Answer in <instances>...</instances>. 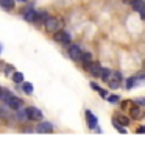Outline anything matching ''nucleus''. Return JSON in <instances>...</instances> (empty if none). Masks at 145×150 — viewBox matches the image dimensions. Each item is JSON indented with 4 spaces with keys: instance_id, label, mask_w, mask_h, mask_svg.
<instances>
[{
    "instance_id": "obj_21",
    "label": "nucleus",
    "mask_w": 145,
    "mask_h": 150,
    "mask_svg": "<svg viewBox=\"0 0 145 150\" xmlns=\"http://www.w3.org/2000/svg\"><path fill=\"white\" fill-rule=\"evenodd\" d=\"M119 100H120V97L115 96V94H114V96H108V102H109V103H117Z\"/></svg>"
},
{
    "instance_id": "obj_15",
    "label": "nucleus",
    "mask_w": 145,
    "mask_h": 150,
    "mask_svg": "<svg viewBox=\"0 0 145 150\" xmlns=\"http://www.w3.org/2000/svg\"><path fill=\"white\" fill-rule=\"evenodd\" d=\"M115 120L119 122V125H122V127H128L130 125V119L126 116H123V114H119Z\"/></svg>"
},
{
    "instance_id": "obj_3",
    "label": "nucleus",
    "mask_w": 145,
    "mask_h": 150,
    "mask_svg": "<svg viewBox=\"0 0 145 150\" xmlns=\"http://www.w3.org/2000/svg\"><path fill=\"white\" fill-rule=\"evenodd\" d=\"M44 25H45V30H47V31H51V33H55V31L61 30V25H63V22H61L58 17H53V16H50L49 19H47V22L44 23Z\"/></svg>"
},
{
    "instance_id": "obj_25",
    "label": "nucleus",
    "mask_w": 145,
    "mask_h": 150,
    "mask_svg": "<svg viewBox=\"0 0 145 150\" xmlns=\"http://www.w3.org/2000/svg\"><path fill=\"white\" fill-rule=\"evenodd\" d=\"M136 131H137V133H145V127H139Z\"/></svg>"
},
{
    "instance_id": "obj_9",
    "label": "nucleus",
    "mask_w": 145,
    "mask_h": 150,
    "mask_svg": "<svg viewBox=\"0 0 145 150\" xmlns=\"http://www.w3.org/2000/svg\"><path fill=\"white\" fill-rule=\"evenodd\" d=\"M50 17V14L47 11H36V19H34V23H37V25H44V23L47 22V19Z\"/></svg>"
},
{
    "instance_id": "obj_8",
    "label": "nucleus",
    "mask_w": 145,
    "mask_h": 150,
    "mask_svg": "<svg viewBox=\"0 0 145 150\" xmlns=\"http://www.w3.org/2000/svg\"><path fill=\"white\" fill-rule=\"evenodd\" d=\"M6 105L11 108V110H14V111H17V110H20V108L23 106V102L20 100L19 97H16V96H11L6 100Z\"/></svg>"
},
{
    "instance_id": "obj_5",
    "label": "nucleus",
    "mask_w": 145,
    "mask_h": 150,
    "mask_svg": "<svg viewBox=\"0 0 145 150\" xmlns=\"http://www.w3.org/2000/svg\"><path fill=\"white\" fill-rule=\"evenodd\" d=\"M67 53L69 56L72 58L73 61H81V56H83V50L81 47L77 45V44H70L69 49H67Z\"/></svg>"
},
{
    "instance_id": "obj_2",
    "label": "nucleus",
    "mask_w": 145,
    "mask_h": 150,
    "mask_svg": "<svg viewBox=\"0 0 145 150\" xmlns=\"http://www.w3.org/2000/svg\"><path fill=\"white\" fill-rule=\"evenodd\" d=\"M53 39L56 42H59V44L69 45L70 41H72V36H70V33H67L65 30H58V31L53 33Z\"/></svg>"
},
{
    "instance_id": "obj_29",
    "label": "nucleus",
    "mask_w": 145,
    "mask_h": 150,
    "mask_svg": "<svg viewBox=\"0 0 145 150\" xmlns=\"http://www.w3.org/2000/svg\"><path fill=\"white\" fill-rule=\"evenodd\" d=\"M17 2H23V3H25V2H27V0H17Z\"/></svg>"
},
{
    "instance_id": "obj_24",
    "label": "nucleus",
    "mask_w": 145,
    "mask_h": 150,
    "mask_svg": "<svg viewBox=\"0 0 145 150\" xmlns=\"http://www.w3.org/2000/svg\"><path fill=\"white\" fill-rule=\"evenodd\" d=\"M137 105H140V106H145V98H137Z\"/></svg>"
},
{
    "instance_id": "obj_22",
    "label": "nucleus",
    "mask_w": 145,
    "mask_h": 150,
    "mask_svg": "<svg viewBox=\"0 0 145 150\" xmlns=\"http://www.w3.org/2000/svg\"><path fill=\"white\" fill-rule=\"evenodd\" d=\"M0 117H2V119H6L8 117V112H6V108L5 106H0Z\"/></svg>"
},
{
    "instance_id": "obj_4",
    "label": "nucleus",
    "mask_w": 145,
    "mask_h": 150,
    "mask_svg": "<svg viewBox=\"0 0 145 150\" xmlns=\"http://www.w3.org/2000/svg\"><path fill=\"white\" fill-rule=\"evenodd\" d=\"M84 69H86L91 75H94V77H101V72L105 67H101V64L97 63V61H91L89 64L84 66Z\"/></svg>"
},
{
    "instance_id": "obj_19",
    "label": "nucleus",
    "mask_w": 145,
    "mask_h": 150,
    "mask_svg": "<svg viewBox=\"0 0 145 150\" xmlns=\"http://www.w3.org/2000/svg\"><path fill=\"white\" fill-rule=\"evenodd\" d=\"M22 91L30 96V94H33V84H31L30 81H23V83H22Z\"/></svg>"
},
{
    "instance_id": "obj_6",
    "label": "nucleus",
    "mask_w": 145,
    "mask_h": 150,
    "mask_svg": "<svg viewBox=\"0 0 145 150\" xmlns=\"http://www.w3.org/2000/svg\"><path fill=\"white\" fill-rule=\"evenodd\" d=\"M25 111H27V119H28V120L37 122V120L42 119V112H41L39 108H36V106H28V108H25Z\"/></svg>"
},
{
    "instance_id": "obj_1",
    "label": "nucleus",
    "mask_w": 145,
    "mask_h": 150,
    "mask_svg": "<svg viewBox=\"0 0 145 150\" xmlns=\"http://www.w3.org/2000/svg\"><path fill=\"white\" fill-rule=\"evenodd\" d=\"M122 74L120 72H115V70H111L109 75H108V78H106V83L109 84V88L112 89H117V88H120V84H122Z\"/></svg>"
},
{
    "instance_id": "obj_13",
    "label": "nucleus",
    "mask_w": 145,
    "mask_h": 150,
    "mask_svg": "<svg viewBox=\"0 0 145 150\" xmlns=\"http://www.w3.org/2000/svg\"><path fill=\"white\" fill-rule=\"evenodd\" d=\"M130 3H131V8H133L134 11H137V13H142L145 9V2L144 0H130Z\"/></svg>"
},
{
    "instance_id": "obj_27",
    "label": "nucleus",
    "mask_w": 145,
    "mask_h": 150,
    "mask_svg": "<svg viewBox=\"0 0 145 150\" xmlns=\"http://www.w3.org/2000/svg\"><path fill=\"white\" fill-rule=\"evenodd\" d=\"M2 94H3V88H0V98H2Z\"/></svg>"
},
{
    "instance_id": "obj_28",
    "label": "nucleus",
    "mask_w": 145,
    "mask_h": 150,
    "mask_svg": "<svg viewBox=\"0 0 145 150\" xmlns=\"http://www.w3.org/2000/svg\"><path fill=\"white\" fill-rule=\"evenodd\" d=\"M2 49H3V47H2V44H0V53H2Z\"/></svg>"
},
{
    "instance_id": "obj_26",
    "label": "nucleus",
    "mask_w": 145,
    "mask_h": 150,
    "mask_svg": "<svg viewBox=\"0 0 145 150\" xmlns=\"http://www.w3.org/2000/svg\"><path fill=\"white\" fill-rule=\"evenodd\" d=\"M139 16H140V17H142V19H144V21H145V9H144V11H142V13H139Z\"/></svg>"
},
{
    "instance_id": "obj_23",
    "label": "nucleus",
    "mask_w": 145,
    "mask_h": 150,
    "mask_svg": "<svg viewBox=\"0 0 145 150\" xmlns=\"http://www.w3.org/2000/svg\"><path fill=\"white\" fill-rule=\"evenodd\" d=\"M136 77H137L139 81H142V80H145V70L144 72H139V74H136Z\"/></svg>"
},
{
    "instance_id": "obj_12",
    "label": "nucleus",
    "mask_w": 145,
    "mask_h": 150,
    "mask_svg": "<svg viewBox=\"0 0 145 150\" xmlns=\"http://www.w3.org/2000/svg\"><path fill=\"white\" fill-rule=\"evenodd\" d=\"M23 14V19H25L27 22H31V23H34V19H36V9H31V8H28V9H23L22 11Z\"/></svg>"
},
{
    "instance_id": "obj_16",
    "label": "nucleus",
    "mask_w": 145,
    "mask_h": 150,
    "mask_svg": "<svg viewBox=\"0 0 145 150\" xmlns=\"http://www.w3.org/2000/svg\"><path fill=\"white\" fill-rule=\"evenodd\" d=\"M0 6L9 11V9L14 8V0H0Z\"/></svg>"
},
{
    "instance_id": "obj_7",
    "label": "nucleus",
    "mask_w": 145,
    "mask_h": 150,
    "mask_svg": "<svg viewBox=\"0 0 145 150\" xmlns=\"http://www.w3.org/2000/svg\"><path fill=\"white\" fill-rule=\"evenodd\" d=\"M130 114H131V119L140 120L142 117H145V111H144L142 106L136 103V105H131V108H130Z\"/></svg>"
},
{
    "instance_id": "obj_11",
    "label": "nucleus",
    "mask_w": 145,
    "mask_h": 150,
    "mask_svg": "<svg viewBox=\"0 0 145 150\" xmlns=\"http://www.w3.org/2000/svg\"><path fill=\"white\" fill-rule=\"evenodd\" d=\"M36 131L37 133H51V131H53V125H51L50 122H41V124L36 127Z\"/></svg>"
},
{
    "instance_id": "obj_20",
    "label": "nucleus",
    "mask_w": 145,
    "mask_h": 150,
    "mask_svg": "<svg viewBox=\"0 0 145 150\" xmlns=\"http://www.w3.org/2000/svg\"><path fill=\"white\" fill-rule=\"evenodd\" d=\"M91 61H92V56H91V53H87V52H83V56H81V63H83V66L89 64Z\"/></svg>"
},
{
    "instance_id": "obj_14",
    "label": "nucleus",
    "mask_w": 145,
    "mask_h": 150,
    "mask_svg": "<svg viewBox=\"0 0 145 150\" xmlns=\"http://www.w3.org/2000/svg\"><path fill=\"white\" fill-rule=\"evenodd\" d=\"M11 78H13L14 83H19V84L23 83V74L22 72H13L11 74Z\"/></svg>"
},
{
    "instance_id": "obj_30",
    "label": "nucleus",
    "mask_w": 145,
    "mask_h": 150,
    "mask_svg": "<svg viewBox=\"0 0 145 150\" xmlns=\"http://www.w3.org/2000/svg\"><path fill=\"white\" fill-rule=\"evenodd\" d=\"M144 70H145V61H144Z\"/></svg>"
},
{
    "instance_id": "obj_17",
    "label": "nucleus",
    "mask_w": 145,
    "mask_h": 150,
    "mask_svg": "<svg viewBox=\"0 0 145 150\" xmlns=\"http://www.w3.org/2000/svg\"><path fill=\"white\" fill-rule=\"evenodd\" d=\"M137 83H140V81L137 80V77H136V75H133L131 78H128V80H126V89H131V88H134Z\"/></svg>"
},
{
    "instance_id": "obj_18",
    "label": "nucleus",
    "mask_w": 145,
    "mask_h": 150,
    "mask_svg": "<svg viewBox=\"0 0 145 150\" xmlns=\"http://www.w3.org/2000/svg\"><path fill=\"white\" fill-rule=\"evenodd\" d=\"M91 88L94 89V91H97V92H98V94H100V96H101V97H105V98L108 97V94H106V91H105V89H101V88H100V86H98V84H97V83H94V81H92V83H91Z\"/></svg>"
},
{
    "instance_id": "obj_10",
    "label": "nucleus",
    "mask_w": 145,
    "mask_h": 150,
    "mask_svg": "<svg viewBox=\"0 0 145 150\" xmlns=\"http://www.w3.org/2000/svg\"><path fill=\"white\" fill-rule=\"evenodd\" d=\"M86 120H87V127L91 130H94V128H97V125H98V120H97V117L92 114V111H86Z\"/></svg>"
}]
</instances>
